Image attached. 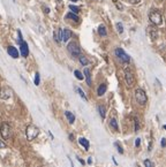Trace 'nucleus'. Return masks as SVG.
Returning a JSON list of instances; mask_svg holds the SVG:
<instances>
[{"instance_id": "obj_1", "label": "nucleus", "mask_w": 166, "mask_h": 167, "mask_svg": "<svg viewBox=\"0 0 166 167\" xmlns=\"http://www.w3.org/2000/svg\"><path fill=\"white\" fill-rule=\"evenodd\" d=\"M38 134H39V128L37 127V126H35V124H29V126L27 127L26 135H27V138H28L29 141L35 140L36 137L38 136Z\"/></svg>"}, {"instance_id": "obj_2", "label": "nucleus", "mask_w": 166, "mask_h": 167, "mask_svg": "<svg viewBox=\"0 0 166 167\" xmlns=\"http://www.w3.org/2000/svg\"><path fill=\"white\" fill-rule=\"evenodd\" d=\"M0 135L4 140H8L10 138V135H12V128L7 122H2L1 126H0Z\"/></svg>"}, {"instance_id": "obj_3", "label": "nucleus", "mask_w": 166, "mask_h": 167, "mask_svg": "<svg viewBox=\"0 0 166 167\" xmlns=\"http://www.w3.org/2000/svg\"><path fill=\"white\" fill-rule=\"evenodd\" d=\"M135 99L140 105H145V104H147L148 97H147V93H145V91L143 89H136Z\"/></svg>"}, {"instance_id": "obj_4", "label": "nucleus", "mask_w": 166, "mask_h": 167, "mask_svg": "<svg viewBox=\"0 0 166 167\" xmlns=\"http://www.w3.org/2000/svg\"><path fill=\"white\" fill-rule=\"evenodd\" d=\"M67 50L74 57H79L80 54H81V48H80L79 44L76 42H70L69 44L67 45Z\"/></svg>"}, {"instance_id": "obj_5", "label": "nucleus", "mask_w": 166, "mask_h": 167, "mask_svg": "<svg viewBox=\"0 0 166 167\" xmlns=\"http://www.w3.org/2000/svg\"><path fill=\"white\" fill-rule=\"evenodd\" d=\"M149 20L153 26H160L163 23V18L159 12H152L149 15Z\"/></svg>"}, {"instance_id": "obj_6", "label": "nucleus", "mask_w": 166, "mask_h": 167, "mask_svg": "<svg viewBox=\"0 0 166 167\" xmlns=\"http://www.w3.org/2000/svg\"><path fill=\"white\" fill-rule=\"evenodd\" d=\"M125 79H126V83L129 88L134 87V84H135V76H134L133 71L129 68L125 69Z\"/></svg>"}, {"instance_id": "obj_7", "label": "nucleus", "mask_w": 166, "mask_h": 167, "mask_svg": "<svg viewBox=\"0 0 166 167\" xmlns=\"http://www.w3.org/2000/svg\"><path fill=\"white\" fill-rule=\"evenodd\" d=\"M115 55H117L122 62H129V60H131L129 55L123 51L122 48H119V47L115 48Z\"/></svg>"}, {"instance_id": "obj_8", "label": "nucleus", "mask_w": 166, "mask_h": 167, "mask_svg": "<svg viewBox=\"0 0 166 167\" xmlns=\"http://www.w3.org/2000/svg\"><path fill=\"white\" fill-rule=\"evenodd\" d=\"M12 95H13V92H12V90H10L8 87H4V88L0 89V97H1L2 99H5V100L9 99V98L12 97Z\"/></svg>"}, {"instance_id": "obj_9", "label": "nucleus", "mask_w": 166, "mask_h": 167, "mask_svg": "<svg viewBox=\"0 0 166 167\" xmlns=\"http://www.w3.org/2000/svg\"><path fill=\"white\" fill-rule=\"evenodd\" d=\"M21 48H20V52H21V55L22 57H28V54H29V48H28V45H27L26 42H22L21 44H20Z\"/></svg>"}, {"instance_id": "obj_10", "label": "nucleus", "mask_w": 166, "mask_h": 167, "mask_svg": "<svg viewBox=\"0 0 166 167\" xmlns=\"http://www.w3.org/2000/svg\"><path fill=\"white\" fill-rule=\"evenodd\" d=\"M148 32H149V35H150V38H151V39H152V40L157 39L158 34H157V29H156L155 26H149Z\"/></svg>"}, {"instance_id": "obj_11", "label": "nucleus", "mask_w": 166, "mask_h": 167, "mask_svg": "<svg viewBox=\"0 0 166 167\" xmlns=\"http://www.w3.org/2000/svg\"><path fill=\"white\" fill-rule=\"evenodd\" d=\"M53 37H54V40H56L58 44H59V43L62 40V31L60 30V29L56 30V31H54V34H53Z\"/></svg>"}, {"instance_id": "obj_12", "label": "nucleus", "mask_w": 166, "mask_h": 167, "mask_svg": "<svg viewBox=\"0 0 166 167\" xmlns=\"http://www.w3.org/2000/svg\"><path fill=\"white\" fill-rule=\"evenodd\" d=\"M8 54L10 55V57H13V58H19V52H18V50L14 47V46H9L8 47Z\"/></svg>"}, {"instance_id": "obj_13", "label": "nucleus", "mask_w": 166, "mask_h": 167, "mask_svg": "<svg viewBox=\"0 0 166 167\" xmlns=\"http://www.w3.org/2000/svg\"><path fill=\"white\" fill-rule=\"evenodd\" d=\"M70 36H72V31L70 30L65 29V30L62 31V40H64V42H67V40L70 38Z\"/></svg>"}, {"instance_id": "obj_14", "label": "nucleus", "mask_w": 166, "mask_h": 167, "mask_svg": "<svg viewBox=\"0 0 166 167\" xmlns=\"http://www.w3.org/2000/svg\"><path fill=\"white\" fill-rule=\"evenodd\" d=\"M110 126H111V128L113 129L114 132H118V123H117L115 118H111L110 119Z\"/></svg>"}, {"instance_id": "obj_15", "label": "nucleus", "mask_w": 166, "mask_h": 167, "mask_svg": "<svg viewBox=\"0 0 166 167\" xmlns=\"http://www.w3.org/2000/svg\"><path fill=\"white\" fill-rule=\"evenodd\" d=\"M65 115H66V118L68 119V122H69L70 124H72V123H74V121H75V115L73 114V113H70V112H66Z\"/></svg>"}, {"instance_id": "obj_16", "label": "nucleus", "mask_w": 166, "mask_h": 167, "mask_svg": "<svg viewBox=\"0 0 166 167\" xmlns=\"http://www.w3.org/2000/svg\"><path fill=\"white\" fill-rule=\"evenodd\" d=\"M84 75H85V79H87L88 85H91V76H90V71L88 68L84 69Z\"/></svg>"}, {"instance_id": "obj_17", "label": "nucleus", "mask_w": 166, "mask_h": 167, "mask_svg": "<svg viewBox=\"0 0 166 167\" xmlns=\"http://www.w3.org/2000/svg\"><path fill=\"white\" fill-rule=\"evenodd\" d=\"M79 142H80V144L82 145L84 149H85V150H89V142H88V140H85V138L81 137V138L79 140Z\"/></svg>"}, {"instance_id": "obj_18", "label": "nucleus", "mask_w": 166, "mask_h": 167, "mask_svg": "<svg viewBox=\"0 0 166 167\" xmlns=\"http://www.w3.org/2000/svg\"><path fill=\"white\" fill-rule=\"evenodd\" d=\"M105 91H106V84H101L99 88H98V91H97L98 96H103L105 93Z\"/></svg>"}, {"instance_id": "obj_19", "label": "nucleus", "mask_w": 166, "mask_h": 167, "mask_svg": "<svg viewBox=\"0 0 166 167\" xmlns=\"http://www.w3.org/2000/svg\"><path fill=\"white\" fill-rule=\"evenodd\" d=\"M98 32H99V35L101 36H106V34H107V32H106V28H105L103 24L99 26V28H98Z\"/></svg>"}, {"instance_id": "obj_20", "label": "nucleus", "mask_w": 166, "mask_h": 167, "mask_svg": "<svg viewBox=\"0 0 166 167\" xmlns=\"http://www.w3.org/2000/svg\"><path fill=\"white\" fill-rule=\"evenodd\" d=\"M80 62H81V65H83V66H87L88 63H89V60H88L85 57L80 55Z\"/></svg>"}, {"instance_id": "obj_21", "label": "nucleus", "mask_w": 166, "mask_h": 167, "mask_svg": "<svg viewBox=\"0 0 166 167\" xmlns=\"http://www.w3.org/2000/svg\"><path fill=\"white\" fill-rule=\"evenodd\" d=\"M67 18H70V20H74V21H79V18L76 16V14L75 13H68L67 15Z\"/></svg>"}, {"instance_id": "obj_22", "label": "nucleus", "mask_w": 166, "mask_h": 167, "mask_svg": "<svg viewBox=\"0 0 166 167\" xmlns=\"http://www.w3.org/2000/svg\"><path fill=\"white\" fill-rule=\"evenodd\" d=\"M98 111H99V114H101V116L104 119V118H105V107L103 105H99V106H98Z\"/></svg>"}, {"instance_id": "obj_23", "label": "nucleus", "mask_w": 166, "mask_h": 167, "mask_svg": "<svg viewBox=\"0 0 166 167\" xmlns=\"http://www.w3.org/2000/svg\"><path fill=\"white\" fill-rule=\"evenodd\" d=\"M76 91H77V93H79L80 96L82 97V99H84V100H87V97H85V95H84V92H83V91H82V90H81V89L77 88V89H76Z\"/></svg>"}, {"instance_id": "obj_24", "label": "nucleus", "mask_w": 166, "mask_h": 167, "mask_svg": "<svg viewBox=\"0 0 166 167\" xmlns=\"http://www.w3.org/2000/svg\"><path fill=\"white\" fill-rule=\"evenodd\" d=\"M69 8H70V10H72L73 13H75V14L79 13V8H77V6H74V5H70Z\"/></svg>"}, {"instance_id": "obj_25", "label": "nucleus", "mask_w": 166, "mask_h": 167, "mask_svg": "<svg viewBox=\"0 0 166 167\" xmlns=\"http://www.w3.org/2000/svg\"><path fill=\"white\" fill-rule=\"evenodd\" d=\"M117 29H118L119 34H122V32H123V26H122V24H121L120 22L117 23Z\"/></svg>"}, {"instance_id": "obj_26", "label": "nucleus", "mask_w": 166, "mask_h": 167, "mask_svg": "<svg viewBox=\"0 0 166 167\" xmlns=\"http://www.w3.org/2000/svg\"><path fill=\"white\" fill-rule=\"evenodd\" d=\"M113 2H114V4H115V5H117V8H118L119 10H122V9H123L122 5L120 4V2H119L118 0H113Z\"/></svg>"}, {"instance_id": "obj_27", "label": "nucleus", "mask_w": 166, "mask_h": 167, "mask_svg": "<svg viewBox=\"0 0 166 167\" xmlns=\"http://www.w3.org/2000/svg\"><path fill=\"white\" fill-rule=\"evenodd\" d=\"M74 74H75V76H76V77H77L79 79H83V75L81 74V71H75Z\"/></svg>"}, {"instance_id": "obj_28", "label": "nucleus", "mask_w": 166, "mask_h": 167, "mask_svg": "<svg viewBox=\"0 0 166 167\" xmlns=\"http://www.w3.org/2000/svg\"><path fill=\"white\" fill-rule=\"evenodd\" d=\"M134 121H135V132H137L140 129V122H139L137 118H134Z\"/></svg>"}, {"instance_id": "obj_29", "label": "nucleus", "mask_w": 166, "mask_h": 167, "mask_svg": "<svg viewBox=\"0 0 166 167\" xmlns=\"http://www.w3.org/2000/svg\"><path fill=\"white\" fill-rule=\"evenodd\" d=\"M144 166L145 167H153V164L149 160V159H145L144 160Z\"/></svg>"}, {"instance_id": "obj_30", "label": "nucleus", "mask_w": 166, "mask_h": 167, "mask_svg": "<svg viewBox=\"0 0 166 167\" xmlns=\"http://www.w3.org/2000/svg\"><path fill=\"white\" fill-rule=\"evenodd\" d=\"M39 81H40L39 73H36V76H35V84L36 85H38V84H39Z\"/></svg>"}, {"instance_id": "obj_31", "label": "nucleus", "mask_w": 166, "mask_h": 167, "mask_svg": "<svg viewBox=\"0 0 166 167\" xmlns=\"http://www.w3.org/2000/svg\"><path fill=\"white\" fill-rule=\"evenodd\" d=\"M115 146H117V149H118V152L119 153H123V150H122V148L119 145V143H115Z\"/></svg>"}, {"instance_id": "obj_32", "label": "nucleus", "mask_w": 166, "mask_h": 167, "mask_svg": "<svg viewBox=\"0 0 166 167\" xmlns=\"http://www.w3.org/2000/svg\"><path fill=\"white\" fill-rule=\"evenodd\" d=\"M141 0H129V2H131V4H139Z\"/></svg>"}, {"instance_id": "obj_33", "label": "nucleus", "mask_w": 166, "mask_h": 167, "mask_svg": "<svg viewBox=\"0 0 166 167\" xmlns=\"http://www.w3.org/2000/svg\"><path fill=\"white\" fill-rule=\"evenodd\" d=\"M165 145H166V138H163L162 140V146L163 148H165Z\"/></svg>"}, {"instance_id": "obj_34", "label": "nucleus", "mask_w": 166, "mask_h": 167, "mask_svg": "<svg viewBox=\"0 0 166 167\" xmlns=\"http://www.w3.org/2000/svg\"><path fill=\"white\" fill-rule=\"evenodd\" d=\"M44 12H45L46 14L50 13V8H48V7H45V6H44Z\"/></svg>"}, {"instance_id": "obj_35", "label": "nucleus", "mask_w": 166, "mask_h": 167, "mask_svg": "<svg viewBox=\"0 0 166 167\" xmlns=\"http://www.w3.org/2000/svg\"><path fill=\"white\" fill-rule=\"evenodd\" d=\"M140 142H141V140H140V138H137V140H136V143H135V145H136V146H139V145H140Z\"/></svg>"}, {"instance_id": "obj_36", "label": "nucleus", "mask_w": 166, "mask_h": 167, "mask_svg": "<svg viewBox=\"0 0 166 167\" xmlns=\"http://www.w3.org/2000/svg\"><path fill=\"white\" fill-rule=\"evenodd\" d=\"M6 145L4 144V143H1V141H0V148H5Z\"/></svg>"}, {"instance_id": "obj_37", "label": "nucleus", "mask_w": 166, "mask_h": 167, "mask_svg": "<svg viewBox=\"0 0 166 167\" xmlns=\"http://www.w3.org/2000/svg\"><path fill=\"white\" fill-rule=\"evenodd\" d=\"M91 163H92V159L89 158V159H88V164H91Z\"/></svg>"}, {"instance_id": "obj_38", "label": "nucleus", "mask_w": 166, "mask_h": 167, "mask_svg": "<svg viewBox=\"0 0 166 167\" xmlns=\"http://www.w3.org/2000/svg\"><path fill=\"white\" fill-rule=\"evenodd\" d=\"M72 1H77V0H72Z\"/></svg>"}, {"instance_id": "obj_39", "label": "nucleus", "mask_w": 166, "mask_h": 167, "mask_svg": "<svg viewBox=\"0 0 166 167\" xmlns=\"http://www.w3.org/2000/svg\"><path fill=\"white\" fill-rule=\"evenodd\" d=\"M164 128H165V129H166V126H164Z\"/></svg>"}, {"instance_id": "obj_40", "label": "nucleus", "mask_w": 166, "mask_h": 167, "mask_svg": "<svg viewBox=\"0 0 166 167\" xmlns=\"http://www.w3.org/2000/svg\"><path fill=\"white\" fill-rule=\"evenodd\" d=\"M59 1H61V0H59Z\"/></svg>"}]
</instances>
